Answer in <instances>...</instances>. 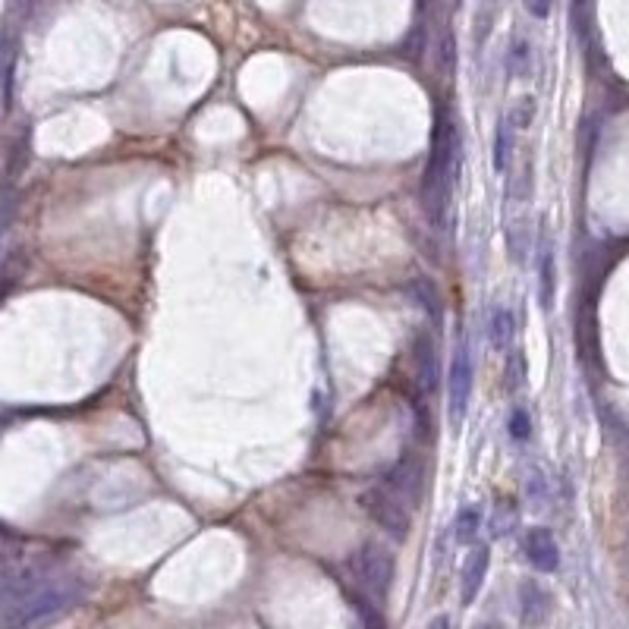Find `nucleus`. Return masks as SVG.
Masks as SVG:
<instances>
[{"label":"nucleus","instance_id":"f257e3e1","mask_svg":"<svg viewBox=\"0 0 629 629\" xmlns=\"http://www.w3.org/2000/svg\"><path fill=\"white\" fill-rule=\"evenodd\" d=\"M85 598V585L76 576L41 573V570H7L0 576V623L38 626L57 620Z\"/></svg>","mask_w":629,"mask_h":629},{"label":"nucleus","instance_id":"f03ea898","mask_svg":"<svg viewBox=\"0 0 629 629\" xmlns=\"http://www.w3.org/2000/svg\"><path fill=\"white\" fill-rule=\"evenodd\" d=\"M457 161H460L457 120H453V114L444 104H438L435 133H431V155H428L425 180H422V205H425L428 221L435 224V230H444L447 224L450 192H453V183H457Z\"/></svg>","mask_w":629,"mask_h":629},{"label":"nucleus","instance_id":"7ed1b4c3","mask_svg":"<svg viewBox=\"0 0 629 629\" xmlns=\"http://www.w3.org/2000/svg\"><path fill=\"white\" fill-rule=\"evenodd\" d=\"M350 570L353 579L359 585V592H365L372 601L384 604L390 589H394V576H397V560L384 545H375V541H368L362 545L353 560H350Z\"/></svg>","mask_w":629,"mask_h":629},{"label":"nucleus","instance_id":"20e7f679","mask_svg":"<svg viewBox=\"0 0 629 629\" xmlns=\"http://www.w3.org/2000/svg\"><path fill=\"white\" fill-rule=\"evenodd\" d=\"M472 343L469 334H457V346H453V359H450V375H447V397H450V422L453 428H460L466 412H469V397H472Z\"/></svg>","mask_w":629,"mask_h":629},{"label":"nucleus","instance_id":"39448f33","mask_svg":"<svg viewBox=\"0 0 629 629\" xmlns=\"http://www.w3.org/2000/svg\"><path fill=\"white\" fill-rule=\"evenodd\" d=\"M362 507H365V513L372 516L378 526H384L397 541H403V538L409 535V526H412L409 507L400 501L397 494H390L384 485L368 491V494L362 497Z\"/></svg>","mask_w":629,"mask_h":629},{"label":"nucleus","instance_id":"423d86ee","mask_svg":"<svg viewBox=\"0 0 629 629\" xmlns=\"http://www.w3.org/2000/svg\"><path fill=\"white\" fill-rule=\"evenodd\" d=\"M491 570V548L488 545H475L463 563V573H460V604L469 607L475 604V598H479L482 585H485V576Z\"/></svg>","mask_w":629,"mask_h":629},{"label":"nucleus","instance_id":"0eeeda50","mask_svg":"<svg viewBox=\"0 0 629 629\" xmlns=\"http://www.w3.org/2000/svg\"><path fill=\"white\" fill-rule=\"evenodd\" d=\"M523 551L538 573H554L560 567V548L548 529H529L523 538Z\"/></svg>","mask_w":629,"mask_h":629},{"label":"nucleus","instance_id":"6e6552de","mask_svg":"<svg viewBox=\"0 0 629 629\" xmlns=\"http://www.w3.org/2000/svg\"><path fill=\"white\" fill-rule=\"evenodd\" d=\"M548 617H551V595L545 592V585L535 579L519 582V620L526 626H532V623L538 626Z\"/></svg>","mask_w":629,"mask_h":629},{"label":"nucleus","instance_id":"1a4fd4ad","mask_svg":"<svg viewBox=\"0 0 629 629\" xmlns=\"http://www.w3.org/2000/svg\"><path fill=\"white\" fill-rule=\"evenodd\" d=\"M19 48V35L16 26L10 23V29H4L0 35V104H4V111L10 107V89H13V67H16V51Z\"/></svg>","mask_w":629,"mask_h":629},{"label":"nucleus","instance_id":"9d476101","mask_svg":"<svg viewBox=\"0 0 629 629\" xmlns=\"http://www.w3.org/2000/svg\"><path fill=\"white\" fill-rule=\"evenodd\" d=\"M554 284H557V274H554V249L548 236H541V246H538V299H541V309H551L554 306Z\"/></svg>","mask_w":629,"mask_h":629},{"label":"nucleus","instance_id":"9b49d317","mask_svg":"<svg viewBox=\"0 0 629 629\" xmlns=\"http://www.w3.org/2000/svg\"><path fill=\"white\" fill-rule=\"evenodd\" d=\"M482 507L479 504H469V507H460L457 516H453V541L457 545H475V538H479V529H482Z\"/></svg>","mask_w":629,"mask_h":629},{"label":"nucleus","instance_id":"f8f14e48","mask_svg":"<svg viewBox=\"0 0 629 629\" xmlns=\"http://www.w3.org/2000/svg\"><path fill=\"white\" fill-rule=\"evenodd\" d=\"M488 340L497 353H507L510 350V340H513V312L507 306H491L488 312Z\"/></svg>","mask_w":629,"mask_h":629},{"label":"nucleus","instance_id":"ddd939ff","mask_svg":"<svg viewBox=\"0 0 629 629\" xmlns=\"http://www.w3.org/2000/svg\"><path fill=\"white\" fill-rule=\"evenodd\" d=\"M412 359H416V368H419V384L425 390H435L438 387V353L428 337L416 340V353H412Z\"/></svg>","mask_w":629,"mask_h":629},{"label":"nucleus","instance_id":"4468645a","mask_svg":"<svg viewBox=\"0 0 629 629\" xmlns=\"http://www.w3.org/2000/svg\"><path fill=\"white\" fill-rule=\"evenodd\" d=\"M510 158H513V123L510 117H501L494 129V170L504 173L510 167Z\"/></svg>","mask_w":629,"mask_h":629},{"label":"nucleus","instance_id":"2eb2a0df","mask_svg":"<svg viewBox=\"0 0 629 629\" xmlns=\"http://www.w3.org/2000/svg\"><path fill=\"white\" fill-rule=\"evenodd\" d=\"M532 73V45L526 38H516L507 51V76L526 79Z\"/></svg>","mask_w":629,"mask_h":629},{"label":"nucleus","instance_id":"dca6fc26","mask_svg":"<svg viewBox=\"0 0 629 629\" xmlns=\"http://www.w3.org/2000/svg\"><path fill=\"white\" fill-rule=\"evenodd\" d=\"M507 431H510V438L513 441H529L532 438V416H529V409L526 406H513L510 409V416H507Z\"/></svg>","mask_w":629,"mask_h":629},{"label":"nucleus","instance_id":"f3484780","mask_svg":"<svg viewBox=\"0 0 629 629\" xmlns=\"http://www.w3.org/2000/svg\"><path fill=\"white\" fill-rule=\"evenodd\" d=\"M507 249H510V258L516 265H523V258H526V252H529V230H526V224L523 221H513L510 227H507Z\"/></svg>","mask_w":629,"mask_h":629},{"label":"nucleus","instance_id":"a211bd4d","mask_svg":"<svg viewBox=\"0 0 629 629\" xmlns=\"http://www.w3.org/2000/svg\"><path fill=\"white\" fill-rule=\"evenodd\" d=\"M535 114H538V101L532 95H523V98H516L513 107H510V123L516 129H529L535 123Z\"/></svg>","mask_w":629,"mask_h":629},{"label":"nucleus","instance_id":"6ab92c4d","mask_svg":"<svg viewBox=\"0 0 629 629\" xmlns=\"http://www.w3.org/2000/svg\"><path fill=\"white\" fill-rule=\"evenodd\" d=\"M526 501L532 507H545L548 504V482H545V475H541L538 469H532L529 479H526Z\"/></svg>","mask_w":629,"mask_h":629},{"label":"nucleus","instance_id":"aec40b11","mask_svg":"<svg viewBox=\"0 0 629 629\" xmlns=\"http://www.w3.org/2000/svg\"><path fill=\"white\" fill-rule=\"evenodd\" d=\"M494 535H507L513 532L510 526H516V504L513 501H504L501 507H497V516H494Z\"/></svg>","mask_w":629,"mask_h":629},{"label":"nucleus","instance_id":"412c9836","mask_svg":"<svg viewBox=\"0 0 629 629\" xmlns=\"http://www.w3.org/2000/svg\"><path fill=\"white\" fill-rule=\"evenodd\" d=\"M523 359H519L516 350H510V359H507V387L510 390H519V384H523Z\"/></svg>","mask_w":629,"mask_h":629},{"label":"nucleus","instance_id":"4be33fe9","mask_svg":"<svg viewBox=\"0 0 629 629\" xmlns=\"http://www.w3.org/2000/svg\"><path fill=\"white\" fill-rule=\"evenodd\" d=\"M438 57H441V67H444V73L450 76L453 73V67H457V51H453V35L447 32L444 35V41H441V51H438Z\"/></svg>","mask_w":629,"mask_h":629},{"label":"nucleus","instance_id":"5701e85b","mask_svg":"<svg viewBox=\"0 0 629 629\" xmlns=\"http://www.w3.org/2000/svg\"><path fill=\"white\" fill-rule=\"evenodd\" d=\"M551 7H554V0H526V10L535 19H548L551 16Z\"/></svg>","mask_w":629,"mask_h":629},{"label":"nucleus","instance_id":"b1692460","mask_svg":"<svg viewBox=\"0 0 629 629\" xmlns=\"http://www.w3.org/2000/svg\"><path fill=\"white\" fill-rule=\"evenodd\" d=\"M7 221H10V211H7V205L0 208V240H4V230H7Z\"/></svg>","mask_w":629,"mask_h":629}]
</instances>
